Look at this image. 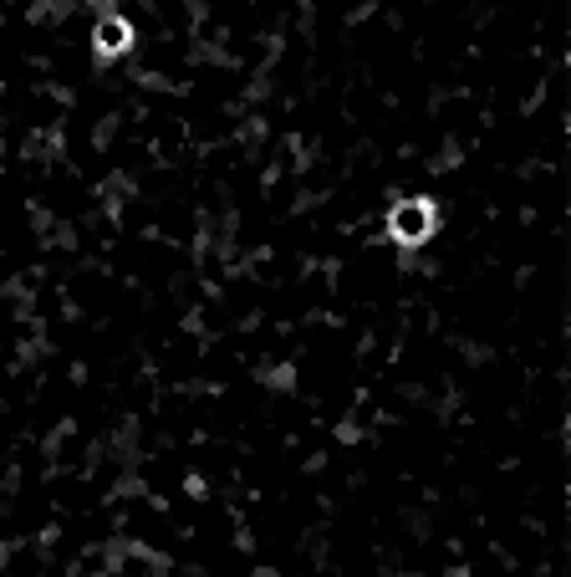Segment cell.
I'll return each mask as SVG.
<instances>
[{
  "mask_svg": "<svg viewBox=\"0 0 571 577\" xmlns=\"http://www.w3.org/2000/svg\"><path fill=\"white\" fill-rule=\"evenodd\" d=\"M439 230V205L434 200H398L393 210H388V236L398 240V246H424L429 236Z\"/></svg>",
  "mask_w": 571,
  "mask_h": 577,
  "instance_id": "6da1fadb",
  "label": "cell"
},
{
  "mask_svg": "<svg viewBox=\"0 0 571 577\" xmlns=\"http://www.w3.org/2000/svg\"><path fill=\"white\" fill-rule=\"evenodd\" d=\"M128 46H133V21L128 15H103L98 31H92V52H98V61L123 57Z\"/></svg>",
  "mask_w": 571,
  "mask_h": 577,
  "instance_id": "7a4b0ae2",
  "label": "cell"
},
{
  "mask_svg": "<svg viewBox=\"0 0 571 577\" xmlns=\"http://www.w3.org/2000/svg\"><path fill=\"white\" fill-rule=\"evenodd\" d=\"M0 557H5V552H0Z\"/></svg>",
  "mask_w": 571,
  "mask_h": 577,
  "instance_id": "3957f363",
  "label": "cell"
}]
</instances>
